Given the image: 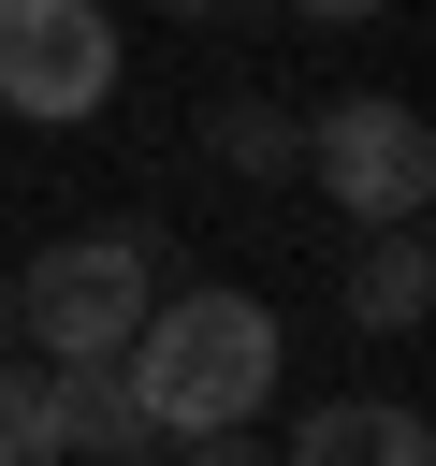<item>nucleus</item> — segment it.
<instances>
[{"label": "nucleus", "mask_w": 436, "mask_h": 466, "mask_svg": "<svg viewBox=\"0 0 436 466\" xmlns=\"http://www.w3.org/2000/svg\"><path fill=\"white\" fill-rule=\"evenodd\" d=\"M276 466H436V437H421V408H392V393H334V408L291 422Z\"/></svg>", "instance_id": "obj_6"}, {"label": "nucleus", "mask_w": 436, "mask_h": 466, "mask_svg": "<svg viewBox=\"0 0 436 466\" xmlns=\"http://www.w3.org/2000/svg\"><path fill=\"white\" fill-rule=\"evenodd\" d=\"M291 15H320V29H363V15H392V0H291Z\"/></svg>", "instance_id": "obj_11"}, {"label": "nucleus", "mask_w": 436, "mask_h": 466, "mask_svg": "<svg viewBox=\"0 0 436 466\" xmlns=\"http://www.w3.org/2000/svg\"><path fill=\"white\" fill-rule=\"evenodd\" d=\"M349 306L378 320V335H407L421 306H436V262H421V233L392 218V248H363V277H349Z\"/></svg>", "instance_id": "obj_8"}, {"label": "nucleus", "mask_w": 436, "mask_h": 466, "mask_svg": "<svg viewBox=\"0 0 436 466\" xmlns=\"http://www.w3.org/2000/svg\"><path fill=\"white\" fill-rule=\"evenodd\" d=\"M0 350H15V277H0Z\"/></svg>", "instance_id": "obj_13"}, {"label": "nucleus", "mask_w": 436, "mask_h": 466, "mask_svg": "<svg viewBox=\"0 0 436 466\" xmlns=\"http://www.w3.org/2000/svg\"><path fill=\"white\" fill-rule=\"evenodd\" d=\"M145 15H233V0H145Z\"/></svg>", "instance_id": "obj_12"}, {"label": "nucleus", "mask_w": 436, "mask_h": 466, "mask_svg": "<svg viewBox=\"0 0 436 466\" xmlns=\"http://www.w3.org/2000/svg\"><path fill=\"white\" fill-rule=\"evenodd\" d=\"M116 102V15L102 0H0V116L87 131Z\"/></svg>", "instance_id": "obj_4"}, {"label": "nucleus", "mask_w": 436, "mask_h": 466, "mask_svg": "<svg viewBox=\"0 0 436 466\" xmlns=\"http://www.w3.org/2000/svg\"><path fill=\"white\" fill-rule=\"evenodd\" d=\"M29 379H44V451H58V466H73V451H87V466H145V451H160V422H145V393H131L116 350H102V364H29Z\"/></svg>", "instance_id": "obj_5"}, {"label": "nucleus", "mask_w": 436, "mask_h": 466, "mask_svg": "<svg viewBox=\"0 0 436 466\" xmlns=\"http://www.w3.org/2000/svg\"><path fill=\"white\" fill-rule=\"evenodd\" d=\"M145 306H160V233H145V218L58 233V248L15 277V335H29L44 364H102V350H131Z\"/></svg>", "instance_id": "obj_2"}, {"label": "nucleus", "mask_w": 436, "mask_h": 466, "mask_svg": "<svg viewBox=\"0 0 436 466\" xmlns=\"http://www.w3.org/2000/svg\"><path fill=\"white\" fill-rule=\"evenodd\" d=\"M203 160H218V175H291V160H305V116H276V102H218V116H203Z\"/></svg>", "instance_id": "obj_7"}, {"label": "nucleus", "mask_w": 436, "mask_h": 466, "mask_svg": "<svg viewBox=\"0 0 436 466\" xmlns=\"http://www.w3.org/2000/svg\"><path fill=\"white\" fill-rule=\"evenodd\" d=\"M174 466H276V451H262L247 422H218V437H174Z\"/></svg>", "instance_id": "obj_10"}, {"label": "nucleus", "mask_w": 436, "mask_h": 466, "mask_svg": "<svg viewBox=\"0 0 436 466\" xmlns=\"http://www.w3.org/2000/svg\"><path fill=\"white\" fill-rule=\"evenodd\" d=\"M116 364H131V393H145L160 437H218V422H262V408H276L291 335H276L262 291H160Z\"/></svg>", "instance_id": "obj_1"}, {"label": "nucleus", "mask_w": 436, "mask_h": 466, "mask_svg": "<svg viewBox=\"0 0 436 466\" xmlns=\"http://www.w3.org/2000/svg\"><path fill=\"white\" fill-rule=\"evenodd\" d=\"M0 466H58V451H44V379H29V364H0Z\"/></svg>", "instance_id": "obj_9"}, {"label": "nucleus", "mask_w": 436, "mask_h": 466, "mask_svg": "<svg viewBox=\"0 0 436 466\" xmlns=\"http://www.w3.org/2000/svg\"><path fill=\"white\" fill-rule=\"evenodd\" d=\"M291 175H320L349 218H421V189H436V131H421V102H392V87H349V102H320L305 116V160Z\"/></svg>", "instance_id": "obj_3"}]
</instances>
